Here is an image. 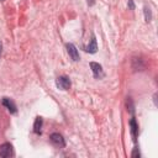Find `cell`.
Instances as JSON below:
<instances>
[{
  "mask_svg": "<svg viewBox=\"0 0 158 158\" xmlns=\"http://www.w3.org/2000/svg\"><path fill=\"white\" fill-rule=\"evenodd\" d=\"M132 157H139V152L137 151V148H135V151L132 153Z\"/></svg>",
  "mask_w": 158,
  "mask_h": 158,
  "instance_id": "11",
  "label": "cell"
},
{
  "mask_svg": "<svg viewBox=\"0 0 158 158\" xmlns=\"http://www.w3.org/2000/svg\"><path fill=\"white\" fill-rule=\"evenodd\" d=\"M96 49H98L96 40H95V37H93V38H91V41H90V43L85 47V51H86V52H89V53H95V52H96Z\"/></svg>",
  "mask_w": 158,
  "mask_h": 158,
  "instance_id": "8",
  "label": "cell"
},
{
  "mask_svg": "<svg viewBox=\"0 0 158 158\" xmlns=\"http://www.w3.org/2000/svg\"><path fill=\"white\" fill-rule=\"evenodd\" d=\"M65 48H67V52L69 54V57L73 59V60H79V53H78V49L77 47L73 44V43H67L65 44Z\"/></svg>",
  "mask_w": 158,
  "mask_h": 158,
  "instance_id": "4",
  "label": "cell"
},
{
  "mask_svg": "<svg viewBox=\"0 0 158 158\" xmlns=\"http://www.w3.org/2000/svg\"><path fill=\"white\" fill-rule=\"evenodd\" d=\"M56 85L62 89V90H68L70 88V80L68 77L65 75H62V77H58L57 80H56Z\"/></svg>",
  "mask_w": 158,
  "mask_h": 158,
  "instance_id": "1",
  "label": "cell"
},
{
  "mask_svg": "<svg viewBox=\"0 0 158 158\" xmlns=\"http://www.w3.org/2000/svg\"><path fill=\"white\" fill-rule=\"evenodd\" d=\"M49 139H51V142L56 146V147H64L65 146V142H64V138H63V136L62 135H59V133H52L51 136H49Z\"/></svg>",
  "mask_w": 158,
  "mask_h": 158,
  "instance_id": "2",
  "label": "cell"
},
{
  "mask_svg": "<svg viewBox=\"0 0 158 158\" xmlns=\"http://www.w3.org/2000/svg\"><path fill=\"white\" fill-rule=\"evenodd\" d=\"M41 127H42V118L41 117H36L35 125H33V130L36 133H41Z\"/></svg>",
  "mask_w": 158,
  "mask_h": 158,
  "instance_id": "9",
  "label": "cell"
},
{
  "mask_svg": "<svg viewBox=\"0 0 158 158\" xmlns=\"http://www.w3.org/2000/svg\"><path fill=\"white\" fill-rule=\"evenodd\" d=\"M2 105L6 106V109H7L11 114H15V112H16V105H15L14 101L10 100L9 98H4V99H2Z\"/></svg>",
  "mask_w": 158,
  "mask_h": 158,
  "instance_id": "6",
  "label": "cell"
},
{
  "mask_svg": "<svg viewBox=\"0 0 158 158\" xmlns=\"http://www.w3.org/2000/svg\"><path fill=\"white\" fill-rule=\"evenodd\" d=\"M144 15H146V21L149 22L151 21V11H149V7L144 6Z\"/></svg>",
  "mask_w": 158,
  "mask_h": 158,
  "instance_id": "10",
  "label": "cell"
},
{
  "mask_svg": "<svg viewBox=\"0 0 158 158\" xmlns=\"http://www.w3.org/2000/svg\"><path fill=\"white\" fill-rule=\"evenodd\" d=\"M12 154V146L10 143H2L0 146V157L7 158Z\"/></svg>",
  "mask_w": 158,
  "mask_h": 158,
  "instance_id": "5",
  "label": "cell"
},
{
  "mask_svg": "<svg viewBox=\"0 0 158 158\" xmlns=\"http://www.w3.org/2000/svg\"><path fill=\"white\" fill-rule=\"evenodd\" d=\"M90 68L93 70V74L96 79H101L104 77V70H102V67L99 64V63H95V62H91L90 63Z\"/></svg>",
  "mask_w": 158,
  "mask_h": 158,
  "instance_id": "3",
  "label": "cell"
},
{
  "mask_svg": "<svg viewBox=\"0 0 158 158\" xmlns=\"http://www.w3.org/2000/svg\"><path fill=\"white\" fill-rule=\"evenodd\" d=\"M130 127H131V133H132V137L133 139L136 141V137H137V133H138V125L136 122V120L132 117L131 121H130Z\"/></svg>",
  "mask_w": 158,
  "mask_h": 158,
  "instance_id": "7",
  "label": "cell"
},
{
  "mask_svg": "<svg viewBox=\"0 0 158 158\" xmlns=\"http://www.w3.org/2000/svg\"><path fill=\"white\" fill-rule=\"evenodd\" d=\"M1 48H2V44H1V42H0V54H1Z\"/></svg>",
  "mask_w": 158,
  "mask_h": 158,
  "instance_id": "12",
  "label": "cell"
}]
</instances>
